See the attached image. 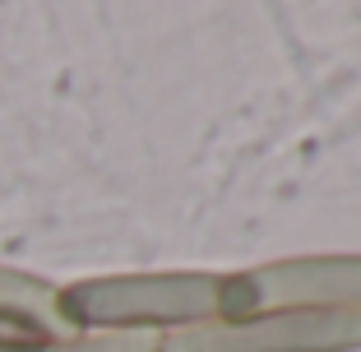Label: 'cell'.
<instances>
[{
    "label": "cell",
    "mask_w": 361,
    "mask_h": 352,
    "mask_svg": "<svg viewBox=\"0 0 361 352\" xmlns=\"http://www.w3.org/2000/svg\"><path fill=\"white\" fill-rule=\"evenodd\" d=\"M259 310H361V255H287L227 274V320Z\"/></svg>",
    "instance_id": "obj_2"
},
{
    "label": "cell",
    "mask_w": 361,
    "mask_h": 352,
    "mask_svg": "<svg viewBox=\"0 0 361 352\" xmlns=\"http://www.w3.org/2000/svg\"><path fill=\"white\" fill-rule=\"evenodd\" d=\"M361 310H259L162 334V352H357Z\"/></svg>",
    "instance_id": "obj_3"
},
{
    "label": "cell",
    "mask_w": 361,
    "mask_h": 352,
    "mask_svg": "<svg viewBox=\"0 0 361 352\" xmlns=\"http://www.w3.org/2000/svg\"><path fill=\"white\" fill-rule=\"evenodd\" d=\"M14 352H162V334H65Z\"/></svg>",
    "instance_id": "obj_5"
},
{
    "label": "cell",
    "mask_w": 361,
    "mask_h": 352,
    "mask_svg": "<svg viewBox=\"0 0 361 352\" xmlns=\"http://www.w3.org/2000/svg\"><path fill=\"white\" fill-rule=\"evenodd\" d=\"M0 315H14V320H28L37 329L65 339L61 310H56V288L37 274H23V269H0Z\"/></svg>",
    "instance_id": "obj_4"
},
{
    "label": "cell",
    "mask_w": 361,
    "mask_h": 352,
    "mask_svg": "<svg viewBox=\"0 0 361 352\" xmlns=\"http://www.w3.org/2000/svg\"><path fill=\"white\" fill-rule=\"evenodd\" d=\"M65 329L93 334H176L227 320V274L171 269V274H111L56 288Z\"/></svg>",
    "instance_id": "obj_1"
},
{
    "label": "cell",
    "mask_w": 361,
    "mask_h": 352,
    "mask_svg": "<svg viewBox=\"0 0 361 352\" xmlns=\"http://www.w3.org/2000/svg\"><path fill=\"white\" fill-rule=\"evenodd\" d=\"M56 339V334L37 329L28 320H14V315H0V352H14V348H37V343Z\"/></svg>",
    "instance_id": "obj_6"
}]
</instances>
